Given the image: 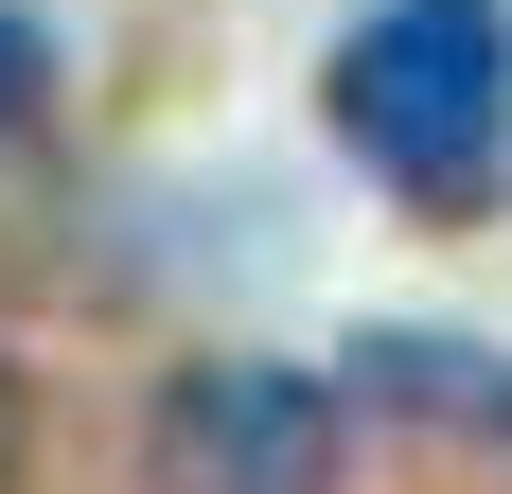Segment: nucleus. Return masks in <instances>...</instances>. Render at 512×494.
Returning a JSON list of instances; mask_svg holds the SVG:
<instances>
[{"label":"nucleus","instance_id":"nucleus-1","mask_svg":"<svg viewBox=\"0 0 512 494\" xmlns=\"http://www.w3.org/2000/svg\"><path fill=\"white\" fill-rule=\"evenodd\" d=\"M336 142L407 212H477L512 159V0H371L336 53Z\"/></svg>","mask_w":512,"mask_h":494},{"label":"nucleus","instance_id":"nucleus-2","mask_svg":"<svg viewBox=\"0 0 512 494\" xmlns=\"http://www.w3.org/2000/svg\"><path fill=\"white\" fill-rule=\"evenodd\" d=\"M159 477L177 494H336V406L301 371H195L159 406Z\"/></svg>","mask_w":512,"mask_h":494},{"label":"nucleus","instance_id":"nucleus-3","mask_svg":"<svg viewBox=\"0 0 512 494\" xmlns=\"http://www.w3.org/2000/svg\"><path fill=\"white\" fill-rule=\"evenodd\" d=\"M53 89V53H36V18H18V0H0V124H18V106Z\"/></svg>","mask_w":512,"mask_h":494},{"label":"nucleus","instance_id":"nucleus-4","mask_svg":"<svg viewBox=\"0 0 512 494\" xmlns=\"http://www.w3.org/2000/svg\"><path fill=\"white\" fill-rule=\"evenodd\" d=\"M0 477H18V371H0Z\"/></svg>","mask_w":512,"mask_h":494}]
</instances>
